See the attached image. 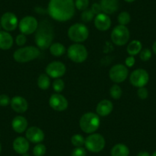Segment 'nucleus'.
<instances>
[{
	"mask_svg": "<svg viewBox=\"0 0 156 156\" xmlns=\"http://www.w3.org/2000/svg\"><path fill=\"white\" fill-rule=\"evenodd\" d=\"M73 0H49L48 12L50 17L57 22L70 20L75 14Z\"/></svg>",
	"mask_w": 156,
	"mask_h": 156,
	"instance_id": "1",
	"label": "nucleus"
},
{
	"mask_svg": "<svg viewBox=\"0 0 156 156\" xmlns=\"http://www.w3.org/2000/svg\"><path fill=\"white\" fill-rule=\"evenodd\" d=\"M54 37V26L48 20L44 19L38 23V26L35 31L34 41L36 45L40 50H47L49 48L53 43Z\"/></svg>",
	"mask_w": 156,
	"mask_h": 156,
	"instance_id": "2",
	"label": "nucleus"
},
{
	"mask_svg": "<svg viewBox=\"0 0 156 156\" xmlns=\"http://www.w3.org/2000/svg\"><path fill=\"white\" fill-rule=\"evenodd\" d=\"M80 129L87 134L94 133L100 126V116L97 113L86 112L81 116L79 122Z\"/></svg>",
	"mask_w": 156,
	"mask_h": 156,
	"instance_id": "3",
	"label": "nucleus"
},
{
	"mask_svg": "<svg viewBox=\"0 0 156 156\" xmlns=\"http://www.w3.org/2000/svg\"><path fill=\"white\" fill-rule=\"evenodd\" d=\"M41 55V50L35 46H27L17 49L13 54L16 62L27 63L35 60Z\"/></svg>",
	"mask_w": 156,
	"mask_h": 156,
	"instance_id": "4",
	"label": "nucleus"
},
{
	"mask_svg": "<svg viewBox=\"0 0 156 156\" xmlns=\"http://www.w3.org/2000/svg\"><path fill=\"white\" fill-rule=\"evenodd\" d=\"M89 29L83 23H75L69 28L67 35L69 38L74 43L84 42L89 37Z\"/></svg>",
	"mask_w": 156,
	"mask_h": 156,
	"instance_id": "5",
	"label": "nucleus"
},
{
	"mask_svg": "<svg viewBox=\"0 0 156 156\" xmlns=\"http://www.w3.org/2000/svg\"><path fill=\"white\" fill-rule=\"evenodd\" d=\"M67 57L74 63H83L88 57V51L84 45L79 43H74L69 46L67 50Z\"/></svg>",
	"mask_w": 156,
	"mask_h": 156,
	"instance_id": "6",
	"label": "nucleus"
},
{
	"mask_svg": "<svg viewBox=\"0 0 156 156\" xmlns=\"http://www.w3.org/2000/svg\"><path fill=\"white\" fill-rule=\"evenodd\" d=\"M84 145L88 151L93 153H98L105 148L106 141L102 135L92 133L85 139Z\"/></svg>",
	"mask_w": 156,
	"mask_h": 156,
	"instance_id": "7",
	"label": "nucleus"
},
{
	"mask_svg": "<svg viewBox=\"0 0 156 156\" xmlns=\"http://www.w3.org/2000/svg\"><path fill=\"white\" fill-rule=\"evenodd\" d=\"M130 37L128 28L124 25H118L111 32V40L117 46H123L127 44Z\"/></svg>",
	"mask_w": 156,
	"mask_h": 156,
	"instance_id": "8",
	"label": "nucleus"
},
{
	"mask_svg": "<svg viewBox=\"0 0 156 156\" xmlns=\"http://www.w3.org/2000/svg\"><path fill=\"white\" fill-rule=\"evenodd\" d=\"M129 75V70L123 64H118L112 66L109 72L110 80L115 83H119L125 81Z\"/></svg>",
	"mask_w": 156,
	"mask_h": 156,
	"instance_id": "9",
	"label": "nucleus"
},
{
	"mask_svg": "<svg viewBox=\"0 0 156 156\" xmlns=\"http://www.w3.org/2000/svg\"><path fill=\"white\" fill-rule=\"evenodd\" d=\"M149 80V75L148 72L142 68L133 70L129 76L130 83L133 87L140 88L143 87L148 83Z\"/></svg>",
	"mask_w": 156,
	"mask_h": 156,
	"instance_id": "10",
	"label": "nucleus"
},
{
	"mask_svg": "<svg viewBox=\"0 0 156 156\" xmlns=\"http://www.w3.org/2000/svg\"><path fill=\"white\" fill-rule=\"evenodd\" d=\"M37 26H38L37 20L34 16H25L21 19L19 23V28L21 33L25 35H29L35 32Z\"/></svg>",
	"mask_w": 156,
	"mask_h": 156,
	"instance_id": "11",
	"label": "nucleus"
},
{
	"mask_svg": "<svg viewBox=\"0 0 156 156\" xmlns=\"http://www.w3.org/2000/svg\"><path fill=\"white\" fill-rule=\"evenodd\" d=\"M0 23L4 31L9 32V31H15L17 28L19 22L17 16L14 13L8 12L2 15L0 19Z\"/></svg>",
	"mask_w": 156,
	"mask_h": 156,
	"instance_id": "12",
	"label": "nucleus"
},
{
	"mask_svg": "<svg viewBox=\"0 0 156 156\" xmlns=\"http://www.w3.org/2000/svg\"><path fill=\"white\" fill-rule=\"evenodd\" d=\"M66 66L64 63L61 61H53L51 62L47 65L45 68V72L50 77L55 78H61L64 76L66 73Z\"/></svg>",
	"mask_w": 156,
	"mask_h": 156,
	"instance_id": "13",
	"label": "nucleus"
},
{
	"mask_svg": "<svg viewBox=\"0 0 156 156\" xmlns=\"http://www.w3.org/2000/svg\"><path fill=\"white\" fill-rule=\"evenodd\" d=\"M49 105L55 111L62 112L68 107V101L65 97L61 94H54L49 99Z\"/></svg>",
	"mask_w": 156,
	"mask_h": 156,
	"instance_id": "14",
	"label": "nucleus"
},
{
	"mask_svg": "<svg viewBox=\"0 0 156 156\" xmlns=\"http://www.w3.org/2000/svg\"><path fill=\"white\" fill-rule=\"evenodd\" d=\"M25 138L32 143H41L44 139V133L39 127L31 126L27 129Z\"/></svg>",
	"mask_w": 156,
	"mask_h": 156,
	"instance_id": "15",
	"label": "nucleus"
},
{
	"mask_svg": "<svg viewBox=\"0 0 156 156\" xmlns=\"http://www.w3.org/2000/svg\"><path fill=\"white\" fill-rule=\"evenodd\" d=\"M111 19L108 15L102 12L97 15L94 18V26L100 31H106L110 28Z\"/></svg>",
	"mask_w": 156,
	"mask_h": 156,
	"instance_id": "16",
	"label": "nucleus"
},
{
	"mask_svg": "<svg viewBox=\"0 0 156 156\" xmlns=\"http://www.w3.org/2000/svg\"><path fill=\"white\" fill-rule=\"evenodd\" d=\"M11 107L17 113H24L28 108V101L21 96H15L11 99Z\"/></svg>",
	"mask_w": 156,
	"mask_h": 156,
	"instance_id": "17",
	"label": "nucleus"
},
{
	"mask_svg": "<svg viewBox=\"0 0 156 156\" xmlns=\"http://www.w3.org/2000/svg\"><path fill=\"white\" fill-rule=\"evenodd\" d=\"M12 147L16 153L23 154L28 152V150H29V141L26 138L19 136V137L15 139V140L13 141Z\"/></svg>",
	"mask_w": 156,
	"mask_h": 156,
	"instance_id": "18",
	"label": "nucleus"
},
{
	"mask_svg": "<svg viewBox=\"0 0 156 156\" xmlns=\"http://www.w3.org/2000/svg\"><path fill=\"white\" fill-rule=\"evenodd\" d=\"M100 4L102 12L108 16L116 12L119 8V0H101Z\"/></svg>",
	"mask_w": 156,
	"mask_h": 156,
	"instance_id": "19",
	"label": "nucleus"
},
{
	"mask_svg": "<svg viewBox=\"0 0 156 156\" xmlns=\"http://www.w3.org/2000/svg\"><path fill=\"white\" fill-rule=\"evenodd\" d=\"M113 104L109 100H103L99 102L96 108V112L99 116H107L112 112Z\"/></svg>",
	"mask_w": 156,
	"mask_h": 156,
	"instance_id": "20",
	"label": "nucleus"
},
{
	"mask_svg": "<svg viewBox=\"0 0 156 156\" xmlns=\"http://www.w3.org/2000/svg\"><path fill=\"white\" fill-rule=\"evenodd\" d=\"M28 121L26 118L22 115H17L12 121V128L16 133H23L28 129Z\"/></svg>",
	"mask_w": 156,
	"mask_h": 156,
	"instance_id": "21",
	"label": "nucleus"
},
{
	"mask_svg": "<svg viewBox=\"0 0 156 156\" xmlns=\"http://www.w3.org/2000/svg\"><path fill=\"white\" fill-rule=\"evenodd\" d=\"M14 43L12 36L6 31H0V49L6 51L11 48Z\"/></svg>",
	"mask_w": 156,
	"mask_h": 156,
	"instance_id": "22",
	"label": "nucleus"
},
{
	"mask_svg": "<svg viewBox=\"0 0 156 156\" xmlns=\"http://www.w3.org/2000/svg\"><path fill=\"white\" fill-rule=\"evenodd\" d=\"M111 156H129V149L125 144L118 143L111 149Z\"/></svg>",
	"mask_w": 156,
	"mask_h": 156,
	"instance_id": "23",
	"label": "nucleus"
},
{
	"mask_svg": "<svg viewBox=\"0 0 156 156\" xmlns=\"http://www.w3.org/2000/svg\"><path fill=\"white\" fill-rule=\"evenodd\" d=\"M142 50V44L141 41L139 40H133L130 41L127 45V53L130 56H136L138 54L140 53L141 51Z\"/></svg>",
	"mask_w": 156,
	"mask_h": 156,
	"instance_id": "24",
	"label": "nucleus"
},
{
	"mask_svg": "<svg viewBox=\"0 0 156 156\" xmlns=\"http://www.w3.org/2000/svg\"><path fill=\"white\" fill-rule=\"evenodd\" d=\"M50 53L55 57H61L66 52V48L63 44L59 42L52 43L49 48Z\"/></svg>",
	"mask_w": 156,
	"mask_h": 156,
	"instance_id": "25",
	"label": "nucleus"
},
{
	"mask_svg": "<svg viewBox=\"0 0 156 156\" xmlns=\"http://www.w3.org/2000/svg\"><path fill=\"white\" fill-rule=\"evenodd\" d=\"M37 86L41 90H48L51 86L50 76L47 73H41L37 78Z\"/></svg>",
	"mask_w": 156,
	"mask_h": 156,
	"instance_id": "26",
	"label": "nucleus"
},
{
	"mask_svg": "<svg viewBox=\"0 0 156 156\" xmlns=\"http://www.w3.org/2000/svg\"><path fill=\"white\" fill-rule=\"evenodd\" d=\"M117 19H118L119 25L126 26L128 24H129L130 21H131V16H130V14L128 12L124 11L119 13Z\"/></svg>",
	"mask_w": 156,
	"mask_h": 156,
	"instance_id": "27",
	"label": "nucleus"
},
{
	"mask_svg": "<svg viewBox=\"0 0 156 156\" xmlns=\"http://www.w3.org/2000/svg\"><path fill=\"white\" fill-rule=\"evenodd\" d=\"M109 94H110L111 97L114 100H119L122 97V89L118 84H113L109 90Z\"/></svg>",
	"mask_w": 156,
	"mask_h": 156,
	"instance_id": "28",
	"label": "nucleus"
},
{
	"mask_svg": "<svg viewBox=\"0 0 156 156\" xmlns=\"http://www.w3.org/2000/svg\"><path fill=\"white\" fill-rule=\"evenodd\" d=\"M70 142L74 147H83L85 144V139L82 135L75 134L71 137Z\"/></svg>",
	"mask_w": 156,
	"mask_h": 156,
	"instance_id": "29",
	"label": "nucleus"
},
{
	"mask_svg": "<svg viewBox=\"0 0 156 156\" xmlns=\"http://www.w3.org/2000/svg\"><path fill=\"white\" fill-rule=\"evenodd\" d=\"M52 87L54 90L58 94H61L65 88V83L61 78H57L52 83Z\"/></svg>",
	"mask_w": 156,
	"mask_h": 156,
	"instance_id": "30",
	"label": "nucleus"
},
{
	"mask_svg": "<svg viewBox=\"0 0 156 156\" xmlns=\"http://www.w3.org/2000/svg\"><path fill=\"white\" fill-rule=\"evenodd\" d=\"M47 151V148L42 143H38L33 148V154L34 156H44Z\"/></svg>",
	"mask_w": 156,
	"mask_h": 156,
	"instance_id": "31",
	"label": "nucleus"
},
{
	"mask_svg": "<svg viewBox=\"0 0 156 156\" xmlns=\"http://www.w3.org/2000/svg\"><path fill=\"white\" fill-rule=\"evenodd\" d=\"M94 18H95V15L93 12L92 10L87 9L84 10V11L82 12L81 13V20L83 22H90L92 20H94Z\"/></svg>",
	"mask_w": 156,
	"mask_h": 156,
	"instance_id": "32",
	"label": "nucleus"
},
{
	"mask_svg": "<svg viewBox=\"0 0 156 156\" xmlns=\"http://www.w3.org/2000/svg\"><path fill=\"white\" fill-rule=\"evenodd\" d=\"M75 8L80 11L87 9L90 5V0H75Z\"/></svg>",
	"mask_w": 156,
	"mask_h": 156,
	"instance_id": "33",
	"label": "nucleus"
},
{
	"mask_svg": "<svg viewBox=\"0 0 156 156\" xmlns=\"http://www.w3.org/2000/svg\"><path fill=\"white\" fill-rule=\"evenodd\" d=\"M139 57L142 61H148L151 58V51L150 49L145 48L139 53Z\"/></svg>",
	"mask_w": 156,
	"mask_h": 156,
	"instance_id": "34",
	"label": "nucleus"
},
{
	"mask_svg": "<svg viewBox=\"0 0 156 156\" xmlns=\"http://www.w3.org/2000/svg\"><path fill=\"white\" fill-rule=\"evenodd\" d=\"M27 41V37L26 35L22 33L18 34L16 37V44H17L19 47H22L23 45H25V43Z\"/></svg>",
	"mask_w": 156,
	"mask_h": 156,
	"instance_id": "35",
	"label": "nucleus"
},
{
	"mask_svg": "<svg viewBox=\"0 0 156 156\" xmlns=\"http://www.w3.org/2000/svg\"><path fill=\"white\" fill-rule=\"evenodd\" d=\"M87 151L86 149L83 147H76L72 151L70 156H86Z\"/></svg>",
	"mask_w": 156,
	"mask_h": 156,
	"instance_id": "36",
	"label": "nucleus"
},
{
	"mask_svg": "<svg viewBox=\"0 0 156 156\" xmlns=\"http://www.w3.org/2000/svg\"><path fill=\"white\" fill-rule=\"evenodd\" d=\"M137 96L139 97V99H141V100H145V99L148 98V90H147L145 87L139 88L137 90Z\"/></svg>",
	"mask_w": 156,
	"mask_h": 156,
	"instance_id": "37",
	"label": "nucleus"
},
{
	"mask_svg": "<svg viewBox=\"0 0 156 156\" xmlns=\"http://www.w3.org/2000/svg\"><path fill=\"white\" fill-rule=\"evenodd\" d=\"M11 103V99L9 98L6 94H1L0 95V106H7Z\"/></svg>",
	"mask_w": 156,
	"mask_h": 156,
	"instance_id": "38",
	"label": "nucleus"
},
{
	"mask_svg": "<svg viewBox=\"0 0 156 156\" xmlns=\"http://www.w3.org/2000/svg\"><path fill=\"white\" fill-rule=\"evenodd\" d=\"M90 9L92 10V12L94 13V15H95V16H97V15L103 12H102L101 6H100V4H99V3L93 4L92 6H91Z\"/></svg>",
	"mask_w": 156,
	"mask_h": 156,
	"instance_id": "39",
	"label": "nucleus"
},
{
	"mask_svg": "<svg viewBox=\"0 0 156 156\" xmlns=\"http://www.w3.org/2000/svg\"><path fill=\"white\" fill-rule=\"evenodd\" d=\"M135 63H136V59H135L134 56H129L128 58H126L125 61V64L126 66L127 67H132L134 66Z\"/></svg>",
	"mask_w": 156,
	"mask_h": 156,
	"instance_id": "40",
	"label": "nucleus"
},
{
	"mask_svg": "<svg viewBox=\"0 0 156 156\" xmlns=\"http://www.w3.org/2000/svg\"><path fill=\"white\" fill-rule=\"evenodd\" d=\"M137 156H150V154L148 152V151H140V152L138 153Z\"/></svg>",
	"mask_w": 156,
	"mask_h": 156,
	"instance_id": "41",
	"label": "nucleus"
},
{
	"mask_svg": "<svg viewBox=\"0 0 156 156\" xmlns=\"http://www.w3.org/2000/svg\"><path fill=\"white\" fill-rule=\"evenodd\" d=\"M152 51H153V52H154V53L156 55V41H154V44H153V45H152Z\"/></svg>",
	"mask_w": 156,
	"mask_h": 156,
	"instance_id": "42",
	"label": "nucleus"
},
{
	"mask_svg": "<svg viewBox=\"0 0 156 156\" xmlns=\"http://www.w3.org/2000/svg\"><path fill=\"white\" fill-rule=\"evenodd\" d=\"M124 1L126 2H129V3H131V2H133L134 1H136V0H124Z\"/></svg>",
	"mask_w": 156,
	"mask_h": 156,
	"instance_id": "43",
	"label": "nucleus"
},
{
	"mask_svg": "<svg viewBox=\"0 0 156 156\" xmlns=\"http://www.w3.org/2000/svg\"><path fill=\"white\" fill-rule=\"evenodd\" d=\"M22 156H30V155L28 154V152H27V153H25V154H22Z\"/></svg>",
	"mask_w": 156,
	"mask_h": 156,
	"instance_id": "44",
	"label": "nucleus"
},
{
	"mask_svg": "<svg viewBox=\"0 0 156 156\" xmlns=\"http://www.w3.org/2000/svg\"><path fill=\"white\" fill-rule=\"evenodd\" d=\"M151 156H156V151H154V153H153V154H151Z\"/></svg>",
	"mask_w": 156,
	"mask_h": 156,
	"instance_id": "45",
	"label": "nucleus"
},
{
	"mask_svg": "<svg viewBox=\"0 0 156 156\" xmlns=\"http://www.w3.org/2000/svg\"><path fill=\"white\" fill-rule=\"evenodd\" d=\"M2 25H1V23H0V31H2Z\"/></svg>",
	"mask_w": 156,
	"mask_h": 156,
	"instance_id": "46",
	"label": "nucleus"
},
{
	"mask_svg": "<svg viewBox=\"0 0 156 156\" xmlns=\"http://www.w3.org/2000/svg\"><path fill=\"white\" fill-rule=\"evenodd\" d=\"M1 151H2V146H1V144H0V153H1Z\"/></svg>",
	"mask_w": 156,
	"mask_h": 156,
	"instance_id": "47",
	"label": "nucleus"
}]
</instances>
